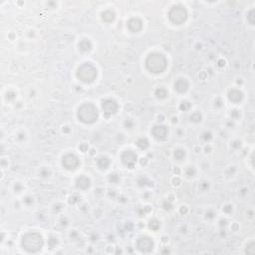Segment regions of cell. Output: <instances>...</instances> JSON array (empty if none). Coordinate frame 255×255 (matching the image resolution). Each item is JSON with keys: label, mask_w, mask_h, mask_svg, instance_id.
<instances>
[{"label": "cell", "mask_w": 255, "mask_h": 255, "mask_svg": "<svg viewBox=\"0 0 255 255\" xmlns=\"http://www.w3.org/2000/svg\"><path fill=\"white\" fill-rule=\"evenodd\" d=\"M228 99L232 103H239L243 99V93L238 89H232L228 92Z\"/></svg>", "instance_id": "obj_14"}, {"label": "cell", "mask_w": 255, "mask_h": 255, "mask_svg": "<svg viewBox=\"0 0 255 255\" xmlns=\"http://www.w3.org/2000/svg\"><path fill=\"white\" fill-rule=\"evenodd\" d=\"M201 120H202V116H201V114L199 113V112H194V113H193L190 115V117H189V121L190 122H193V123H194V124H198V123H200L201 122Z\"/></svg>", "instance_id": "obj_21"}, {"label": "cell", "mask_w": 255, "mask_h": 255, "mask_svg": "<svg viewBox=\"0 0 255 255\" xmlns=\"http://www.w3.org/2000/svg\"><path fill=\"white\" fill-rule=\"evenodd\" d=\"M122 159V161H123V164L127 166L129 169H134V166L137 163V160H138V155L135 152H133V150L129 149V150H125L121 156Z\"/></svg>", "instance_id": "obj_9"}, {"label": "cell", "mask_w": 255, "mask_h": 255, "mask_svg": "<svg viewBox=\"0 0 255 255\" xmlns=\"http://www.w3.org/2000/svg\"><path fill=\"white\" fill-rule=\"evenodd\" d=\"M115 18H116V14L112 10H106L102 13V19L105 22L110 23V22L114 21Z\"/></svg>", "instance_id": "obj_17"}, {"label": "cell", "mask_w": 255, "mask_h": 255, "mask_svg": "<svg viewBox=\"0 0 255 255\" xmlns=\"http://www.w3.org/2000/svg\"><path fill=\"white\" fill-rule=\"evenodd\" d=\"M208 187H209V184H208V182H201V184H200V187H201V189L203 190V191H205L208 188Z\"/></svg>", "instance_id": "obj_38"}, {"label": "cell", "mask_w": 255, "mask_h": 255, "mask_svg": "<svg viewBox=\"0 0 255 255\" xmlns=\"http://www.w3.org/2000/svg\"><path fill=\"white\" fill-rule=\"evenodd\" d=\"M136 245L141 252L148 253L154 249V241L152 240V238H149L148 236H142L140 238H138Z\"/></svg>", "instance_id": "obj_8"}, {"label": "cell", "mask_w": 255, "mask_h": 255, "mask_svg": "<svg viewBox=\"0 0 255 255\" xmlns=\"http://www.w3.org/2000/svg\"><path fill=\"white\" fill-rule=\"evenodd\" d=\"M6 98H7V100H9V101L10 100H13V99H15V98H16V94H15L14 92H8Z\"/></svg>", "instance_id": "obj_35"}, {"label": "cell", "mask_w": 255, "mask_h": 255, "mask_svg": "<svg viewBox=\"0 0 255 255\" xmlns=\"http://www.w3.org/2000/svg\"><path fill=\"white\" fill-rule=\"evenodd\" d=\"M22 246L26 251L35 253L43 247V238L37 232H28L22 238Z\"/></svg>", "instance_id": "obj_3"}, {"label": "cell", "mask_w": 255, "mask_h": 255, "mask_svg": "<svg viewBox=\"0 0 255 255\" xmlns=\"http://www.w3.org/2000/svg\"><path fill=\"white\" fill-rule=\"evenodd\" d=\"M223 211H224V213H226V214L231 213V212H232V205H230V204L225 205L223 207Z\"/></svg>", "instance_id": "obj_32"}, {"label": "cell", "mask_w": 255, "mask_h": 255, "mask_svg": "<svg viewBox=\"0 0 255 255\" xmlns=\"http://www.w3.org/2000/svg\"><path fill=\"white\" fill-rule=\"evenodd\" d=\"M239 116H240V113H239V111H237V110H233V111H231V113H230V117L233 120H236Z\"/></svg>", "instance_id": "obj_31"}, {"label": "cell", "mask_w": 255, "mask_h": 255, "mask_svg": "<svg viewBox=\"0 0 255 255\" xmlns=\"http://www.w3.org/2000/svg\"><path fill=\"white\" fill-rule=\"evenodd\" d=\"M181 212L182 213V214H185L187 212V206H182L181 207Z\"/></svg>", "instance_id": "obj_39"}, {"label": "cell", "mask_w": 255, "mask_h": 255, "mask_svg": "<svg viewBox=\"0 0 255 255\" xmlns=\"http://www.w3.org/2000/svg\"><path fill=\"white\" fill-rule=\"evenodd\" d=\"M163 207L165 208V210H170V209H171V207H172V205H171V202L167 200V201H165V203H164V205H163Z\"/></svg>", "instance_id": "obj_36"}, {"label": "cell", "mask_w": 255, "mask_h": 255, "mask_svg": "<svg viewBox=\"0 0 255 255\" xmlns=\"http://www.w3.org/2000/svg\"><path fill=\"white\" fill-rule=\"evenodd\" d=\"M189 88V83L185 78H178L175 82V90H176L178 93H185Z\"/></svg>", "instance_id": "obj_12"}, {"label": "cell", "mask_w": 255, "mask_h": 255, "mask_svg": "<svg viewBox=\"0 0 255 255\" xmlns=\"http://www.w3.org/2000/svg\"><path fill=\"white\" fill-rule=\"evenodd\" d=\"M78 118L84 124H94L99 118L97 107L92 103H85L78 110Z\"/></svg>", "instance_id": "obj_2"}, {"label": "cell", "mask_w": 255, "mask_h": 255, "mask_svg": "<svg viewBox=\"0 0 255 255\" xmlns=\"http://www.w3.org/2000/svg\"><path fill=\"white\" fill-rule=\"evenodd\" d=\"M24 203L26 205H31L33 203V198H31V196H26L24 198Z\"/></svg>", "instance_id": "obj_33"}, {"label": "cell", "mask_w": 255, "mask_h": 255, "mask_svg": "<svg viewBox=\"0 0 255 255\" xmlns=\"http://www.w3.org/2000/svg\"><path fill=\"white\" fill-rule=\"evenodd\" d=\"M125 127L127 129H133V127H134V122H133L131 119H127L125 121Z\"/></svg>", "instance_id": "obj_30"}, {"label": "cell", "mask_w": 255, "mask_h": 255, "mask_svg": "<svg viewBox=\"0 0 255 255\" xmlns=\"http://www.w3.org/2000/svg\"><path fill=\"white\" fill-rule=\"evenodd\" d=\"M138 184L140 185V187H153V182L150 181V179L147 176H141L140 178L138 179Z\"/></svg>", "instance_id": "obj_19"}, {"label": "cell", "mask_w": 255, "mask_h": 255, "mask_svg": "<svg viewBox=\"0 0 255 255\" xmlns=\"http://www.w3.org/2000/svg\"><path fill=\"white\" fill-rule=\"evenodd\" d=\"M25 138H26V135H25V133H19V134L17 135V140H18L19 142H23V141H25Z\"/></svg>", "instance_id": "obj_34"}, {"label": "cell", "mask_w": 255, "mask_h": 255, "mask_svg": "<svg viewBox=\"0 0 255 255\" xmlns=\"http://www.w3.org/2000/svg\"><path fill=\"white\" fill-rule=\"evenodd\" d=\"M90 185H91L90 178L87 177L86 176H80L76 179V187H77V188H79L81 190L88 189L90 187Z\"/></svg>", "instance_id": "obj_13"}, {"label": "cell", "mask_w": 255, "mask_h": 255, "mask_svg": "<svg viewBox=\"0 0 255 255\" xmlns=\"http://www.w3.org/2000/svg\"><path fill=\"white\" fill-rule=\"evenodd\" d=\"M110 164H111V161L110 160L107 158V156H101L97 160V165L99 166V169L101 170H106L110 166Z\"/></svg>", "instance_id": "obj_16"}, {"label": "cell", "mask_w": 255, "mask_h": 255, "mask_svg": "<svg viewBox=\"0 0 255 255\" xmlns=\"http://www.w3.org/2000/svg\"><path fill=\"white\" fill-rule=\"evenodd\" d=\"M127 28H129L130 31H132L133 33H137V32L142 30L143 22L140 18L134 17V18H131L129 21H127Z\"/></svg>", "instance_id": "obj_11"}, {"label": "cell", "mask_w": 255, "mask_h": 255, "mask_svg": "<svg viewBox=\"0 0 255 255\" xmlns=\"http://www.w3.org/2000/svg\"><path fill=\"white\" fill-rule=\"evenodd\" d=\"M185 156V150L182 149H178L176 150H175V158L177 160H182L184 159Z\"/></svg>", "instance_id": "obj_23"}, {"label": "cell", "mask_w": 255, "mask_h": 255, "mask_svg": "<svg viewBox=\"0 0 255 255\" xmlns=\"http://www.w3.org/2000/svg\"><path fill=\"white\" fill-rule=\"evenodd\" d=\"M155 95L156 98H159V99H165V98H166L167 95H169V92H167L164 87H160V88L155 90Z\"/></svg>", "instance_id": "obj_20"}, {"label": "cell", "mask_w": 255, "mask_h": 255, "mask_svg": "<svg viewBox=\"0 0 255 255\" xmlns=\"http://www.w3.org/2000/svg\"><path fill=\"white\" fill-rule=\"evenodd\" d=\"M146 67L150 73L160 74L167 67V60L164 54L159 52L150 53L146 59Z\"/></svg>", "instance_id": "obj_1"}, {"label": "cell", "mask_w": 255, "mask_h": 255, "mask_svg": "<svg viewBox=\"0 0 255 255\" xmlns=\"http://www.w3.org/2000/svg\"><path fill=\"white\" fill-rule=\"evenodd\" d=\"M118 109H119V106H118L117 102L113 99H105L102 102L103 113L107 118L115 115L116 113H117Z\"/></svg>", "instance_id": "obj_7"}, {"label": "cell", "mask_w": 255, "mask_h": 255, "mask_svg": "<svg viewBox=\"0 0 255 255\" xmlns=\"http://www.w3.org/2000/svg\"><path fill=\"white\" fill-rule=\"evenodd\" d=\"M136 144H137V147L138 149H147L149 146V143L148 141V138H138L137 142H136Z\"/></svg>", "instance_id": "obj_18"}, {"label": "cell", "mask_w": 255, "mask_h": 255, "mask_svg": "<svg viewBox=\"0 0 255 255\" xmlns=\"http://www.w3.org/2000/svg\"><path fill=\"white\" fill-rule=\"evenodd\" d=\"M22 188H23V187H22V185H21L19 182H17V183L14 185V189H15V191H17V193H21Z\"/></svg>", "instance_id": "obj_37"}, {"label": "cell", "mask_w": 255, "mask_h": 255, "mask_svg": "<svg viewBox=\"0 0 255 255\" xmlns=\"http://www.w3.org/2000/svg\"><path fill=\"white\" fill-rule=\"evenodd\" d=\"M196 173V171L193 166H187V169L185 170V176L187 177H193Z\"/></svg>", "instance_id": "obj_24"}, {"label": "cell", "mask_w": 255, "mask_h": 255, "mask_svg": "<svg viewBox=\"0 0 255 255\" xmlns=\"http://www.w3.org/2000/svg\"><path fill=\"white\" fill-rule=\"evenodd\" d=\"M191 108V104L189 102H187V101H184V102H182L181 103V105H179V109L182 110V111H188V110Z\"/></svg>", "instance_id": "obj_25"}, {"label": "cell", "mask_w": 255, "mask_h": 255, "mask_svg": "<svg viewBox=\"0 0 255 255\" xmlns=\"http://www.w3.org/2000/svg\"><path fill=\"white\" fill-rule=\"evenodd\" d=\"M149 227L152 229V230L156 231V230H158L160 227V222L159 221V220H156V219H152L149 221Z\"/></svg>", "instance_id": "obj_22"}, {"label": "cell", "mask_w": 255, "mask_h": 255, "mask_svg": "<svg viewBox=\"0 0 255 255\" xmlns=\"http://www.w3.org/2000/svg\"><path fill=\"white\" fill-rule=\"evenodd\" d=\"M169 18L171 23L176 25H181L187 19V11L184 6L175 5L169 12Z\"/></svg>", "instance_id": "obj_5"}, {"label": "cell", "mask_w": 255, "mask_h": 255, "mask_svg": "<svg viewBox=\"0 0 255 255\" xmlns=\"http://www.w3.org/2000/svg\"><path fill=\"white\" fill-rule=\"evenodd\" d=\"M62 165L66 170L74 171L76 170L80 165V160L78 156L75 154H67L63 156L62 159Z\"/></svg>", "instance_id": "obj_6"}, {"label": "cell", "mask_w": 255, "mask_h": 255, "mask_svg": "<svg viewBox=\"0 0 255 255\" xmlns=\"http://www.w3.org/2000/svg\"><path fill=\"white\" fill-rule=\"evenodd\" d=\"M152 135L159 141H164L167 138L169 135V130L164 125H156L152 129Z\"/></svg>", "instance_id": "obj_10"}, {"label": "cell", "mask_w": 255, "mask_h": 255, "mask_svg": "<svg viewBox=\"0 0 255 255\" xmlns=\"http://www.w3.org/2000/svg\"><path fill=\"white\" fill-rule=\"evenodd\" d=\"M40 176L42 177H48L50 176V171L48 169H46V167H43V169H41V171H40Z\"/></svg>", "instance_id": "obj_29"}, {"label": "cell", "mask_w": 255, "mask_h": 255, "mask_svg": "<svg viewBox=\"0 0 255 255\" xmlns=\"http://www.w3.org/2000/svg\"><path fill=\"white\" fill-rule=\"evenodd\" d=\"M215 216H216V213H215V211H214L213 209H208L206 211V213H205V217L208 218V219H212V218H214Z\"/></svg>", "instance_id": "obj_28"}, {"label": "cell", "mask_w": 255, "mask_h": 255, "mask_svg": "<svg viewBox=\"0 0 255 255\" xmlns=\"http://www.w3.org/2000/svg\"><path fill=\"white\" fill-rule=\"evenodd\" d=\"M201 138L203 140L204 142H209L211 138H212V135L210 132H204L203 134L201 135Z\"/></svg>", "instance_id": "obj_27"}, {"label": "cell", "mask_w": 255, "mask_h": 255, "mask_svg": "<svg viewBox=\"0 0 255 255\" xmlns=\"http://www.w3.org/2000/svg\"><path fill=\"white\" fill-rule=\"evenodd\" d=\"M109 181L112 183H117L120 181V176L117 175V173H111L109 176Z\"/></svg>", "instance_id": "obj_26"}, {"label": "cell", "mask_w": 255, "mask_h": 255, "mask_svg": "<svg viewBox=\"0 0 255 255\" xmlns=\"http://www.w3.org/2000/svg\"><path fill=\"white\" fill-rule=\"evenodd\" d=\"M77 77L84 83H92L97 78V69L92 63L86 62L78 68Z\"/></svg>", "instance_id": "obj_4"}, {"label": "cell", "mask_w": 255, "mask_h": 255, "mask_svg": "<svg viewBox=\"0 0 255 255\" xmlns=\"http://www.w3.org/2000/svg\"><path fill=\"white\" fill-rule=\"evenodd\" d=\"M79 50L82 52H89L90 50H92L93 45L91 43V41L89 39H82L78 44Z\"/></svg>", "instance_id": "obj_15"}]
</instances>
